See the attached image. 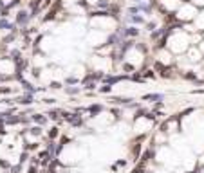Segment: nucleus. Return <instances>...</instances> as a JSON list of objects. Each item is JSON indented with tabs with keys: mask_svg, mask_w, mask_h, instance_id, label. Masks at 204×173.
I'll list each match as a JSON object with an SVG mask.
<instances>
[{
	"mask_svg": "<svg viewBox=\"0 0 204 173\" xmlns=\"http://www.w3.org/2000/svg\"><path fill=\"white\" fill-rule=\"evenodd\" d=\"M34 121H36V123H45V117H40V116H34Z\"/></svg>",
	"mask_w": 204,
	"mask_h": 173,
	"instance_id": "obj_1",
	"label": "nucleus"
}]
</instances>
